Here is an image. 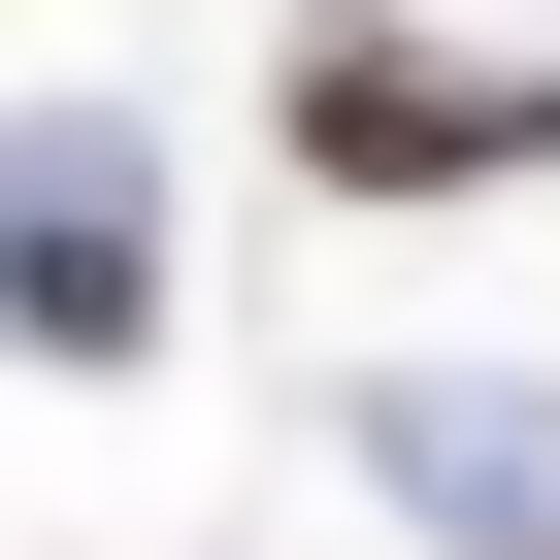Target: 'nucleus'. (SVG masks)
<instances>
[{
    "mask_svg": "<svg viewBox=\"0 0 560 560\" xmlns=\"http://www.w3.org/2000/svg\"><path fill=\"white\" fill-rule=\"evenodd\" d=\"M264 132H298V198H494V165H560V67H462L396 0H330V34L264 67Z\"/></svg>",
    "mask_w": 560,
    "mask_h": 560,
    "instance_id": "1",
    "label": "nucleus"
},
{
    "mask_svg": "<svg viewBox=\"0 0 560 560\" xmlns=\"http://www.w3.org/2000/svg\"><path fill=\"white\" fill-rule=\"evenodd\" d=\"M0 363H165V165L100 100L0 132Z\"/></svg>",
    "mask_w": 560,
    "mask_h": 560,
    "instance_id": "2",
    "label": "nucleus"
}]
</instances>
